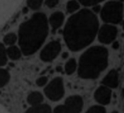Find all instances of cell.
I'll list each match as a JSON object with an SVG mask.
<instances>
[{"label":"cell","mask_w":124,"mask_h":113,"mask_svg":"<svg viewBox=\"0 0 124 113\" xmlns=\"http://www.w3.org/2000/svg\"><path fill=\"white\" fill-rule=\"evenodd\" d=\"M98 29V18L90 10L84 9L69 18L63 29V39L70 51H78L94 40Z\"/></svg>","instance_id":"obj_1"},{"label":"cell","mask_w":124,"mask_h":113,"mask_svg":"<svg viewBox=\"0 0 124 113\" xmlns=\"http://www.w3.org/2000/svg\"><path fill=\"white\" fill-rule=\"evenodd\" d=\"M48 34L46 15L37 12L27 21L22 23L19 29V44L25 56L33 55L41 48Z\"/></svg>","instance_id":"obj_2"},{"label":"cell","mask_w":124,"mask_h":113,"mask_svg":"<svg viewBox=\"0 0 124 113\" xmlns=\"http://www.w3.org/2000/svg\"><path fill=\"white\" fill-rule=\"evenodd\" d=\"M108 51L102 46H93L79 58L78 73L82 79H94L108 67Z\"/></svg>","instance_id":"obj_3"},{"label":"cell","mask_w":124,"mask_h":113,"mask_svg":"<svg viewBox=\"0 0 124 113\" xmlns=\"http://www.w3.org/2000/svg\"><path fill=\"white\" fill-rule=\"evenodd\" d=\"M101 19L107 23L118 24L123 16V5L121 1H110L106 4L100 12Z\"/></svg>","instance_id":"obj_4"},{"label":"cell","mask_w":124,"mask_h":113,"mask_svg":"<svg viewBox=\"0 0 124 113\" xmlns=\"http://www.w3.org/2000/svg\"><path fill=\"white\" fill-rule=\"evenodd\" d=\"M84 101L80 96H71L65 100L64 104L56 106L53 113H80Z\"/></svg>","instance_id":"obj_5"},{"label":"cell","mask_w":124,"mask_h":113,"mask_svg":"<svg viewBox=\"0 0 124 113\" xmlns=\"http://www.w3.org/2000/svg\"><path fill=\"white\" fill-rule=\"evenodd\" d=\"M44 93L49 100L54 102L59 101L64 96V85L61 77L53 79L44 88Z\"/></svg>","instance_id":"obj_6"},{"label":"cell","mask_w":124,"mask_h":113,"mask_svg":"<svg viewBox=\"0 0 124 113\" xmlns=\"http://www.w3.org/2000/svg\"><path fill=\"white\" fill-rule=\"evenodd\" d=\"M21 0H0V26L14 12Z\"/></svg>","instance_id":"obj_7"},{"label":"cell","mask_w":124,"mask_h":113,"mask_svg":"<svg viewBox=\"0 0 124 113\" xmlns=\"http://www.w3.org/2000/svg\"><path fill=\"white\" fill-rule=\"evenodd\" d=\"M61 51V43L59 41H52L42 49L40 58L44 62H51L58 56Z\"/></svg>","instance_id":"obj_8"},{"label":"cell","mask_w":124,"mask_h":113,"mask_svg":"<svg viewBox=\"0 0 124 113\" xmlns=\"http://www.w3.org/2000/svg\"><path fill=\"white\" fill-rule=\"evenodd\" d=\"M117 28L115 26L109 24L103 25L99 30V40L100 43L109 44L115 41L117 35Z\"/></svg>","instance_id":"obj_9"},{"label":"cell","mask_w":124,"mask_h":113,"mask_svg":"<svg viewBox=\"0 0 124 113\" xmlns=\"http://www.w3.org/2000/svg\"><path fill=\"white\" fill-rule=\"evenodd\" d=\"M112 98V91L111 88L106 87L104 85L99 87L94 92V99L96 102L101 105H108L111 102Z\"/></svg>","instance_id":"obj_10"},{"label":"cell","mask_w":124,"mask_h":113,"mask_svg":"<svg viewBox=\"0 0 124 113\" xmlns=\"http://www.w3.org/2000/svg\"><path fill=\"white\" fill-rule=\"evenodd\" d=\"M101 84L110 88H116L119 85V73L116 70H111L105 78L102 79Z\"/></svg>","instance_id":"obj_11"},{"label":"cell","mask_w":124,"mask_h":113,"mask_svg":"<svg viewBox=\"0 0 124 113\" xmlns=\"http://www.w3.org/2000/svg\"><path fill=\"white\" fill-rule=\"evenodd\" d=\"M64 20V15L61 12H54L49 18V24L51 25L54 31L58 29L60 26H62Z\"/></svg>","instance_id":"obj_12"},{"label":"cell","mask_w":124,"mask_h":113,"mask_svg":"<svg viewBox=\"0 0 124 113\" xmlns=\"http://www.w3.org/2000/svg\"><path fill=\"white\" fill-rule=\"evenodd\" d=\"M27 103L31 106H35L41 104L43 102V96L40 93V92L34 91L32 92L27 96Z\"/></svg>","instance_id":"obj_13"},{"label":"cell","mask_w":124,"mask_h":113,"mask_svg":"<svg viewBox=\"0 0 124 113\" xmlns=\"http://www.w3.org/2000/svg\"><path fill=\"white\" fill-rule=\"evenodd\" d=\"M25 113H52V111L49 105L41 104L39 105L32 106Z\"/></svg>","instance_id":"obj_14"},{"label":"cell","mask_w":124,"mask_h":113,"mask_svg":"<svg viewBox=\"0 0 124 113\" xmlns=\"http://www.w3.org/2000/svg\"><path fill=\"white\" fill-rule=\"evenodd\" d=\"M21 50L16 46H10L7 49V56L12 60H18L21 57Z\"/></svg>","instance_id":"obj_15"},{"label":"cell","mask_w":124,"mask_h":113,"mask_svg":"<svg viewBox=\"0 0 124 113\" xmlns=\"http://www.w3.org/2000/svg\"><path fill=\"white\" fill-rule=\"evenodd\" d=\"M77 69V62L74 58H70V60L67 61L66 65H65V72L68 75H71L74 73V72Z\"/></svg>","instance_id":"obj_16"},{"label":"cell","mask_w":124,"mask_h":113,"mask_svg":"<svg viewBox=\"0 0 124 113\" xmlns=\"http://www.w3.org/2000/svg\"><path fill=\"white\" fill-rule=\"evenodd\" d=\"M10 73L7 70L0 68V87H5L10 80Z\"/></svg>","instance_id":"obj_17"},{"label":"cell","mask_w":124,"mask_h":113,"mask_svg":"<svg viewBox=\"0 0 124 113\" xmlns=\"http://www.w3.org/2000/svg\"><path fill=\"white\" fill-rule=\"evenodd\" d=\"M7 57V50H5V45L0 43V66L6 65Z\"/></svg>","instance_id":"obj_18"},{"label":"cell","mask_w":124,"mask_h":113,"mask_svg":"<svg viewBox=\"0 0 124 113\" xmlns=\"http://www.w3.org/2000/svg\"><path fill=\"white\" fill-rule=\"evenodd\" d=\"M66 9L68 12L72 13V12H76L77 10L79 9V4L77 2L76 0H70V1H69V2L67 3Z\"/></svg>","instance_id":"obj_19"},{"label":"cell","mask_w":124,"mask_h":113,"mask_svg":"<svg viewBox=\"0 0 124 113\" xmlns=\"http://www.w3.org/2000/svg\"><path fill=\"white\" fill-rule=\"evenodd\" d=\"M17 41V35L13 33H10L7 34L4 37V43L6 45H13Z\"/></svg>","instance_id":"obj_20"},{"label":"cell","mask_w":124,"mask_h":113,"mask_svg":"<svg viewBox=\"0 0 124 113\" xmlns=\"http://www.w3.org/2000/svg\"><path fill=\"white\" fill-rule=\"evenodd\" d=\"M42 2L43 0H27L26 1V5L32 10H37L41 6Z\"/></svg>","instance_id":"obj_21"},{"label":"cell","mask_w":124,"mask_h":113,"mask_svg":"<svg viewBox=\"0 0 124 113\" xmlns=\"http://www.w3.org/2000/svg\"><path fill=\"white\" fill-rule=\"evenodd\" d=\"M85 113H107V111L102 105H94L90 107Z\"/></svg>","instance_id":"obj_22"},{"label":"cell","mask_w":124,"mask_h":113,"mask_svg":"<svg viewBox=\"0 0 124 113\" xmlns=\"http://www.w3.org/2000/svg\"><path fill=\"white\" fill-rule=\"evenodd\" d=\"M78 1L85 6H91V5H98L99 3L102 2L104 0H78Z\"/></svg>","instance_id":"obj_23"},{"label":"cell","mask_w":124,"mask_h":113,"mask_svg":"<svg viewBox=\"0 0 124 113\" xmlns=\"http://www.w3.org/2000/svg\"><path fill=\"white\" fill-rule=\"evenodd\" d=\"M47 83H48V78L46 77V76H41V77L38 78V79H36V85L38 87H43Z\"/></svg>","instance_id":"obj_24"},{"label":"cell","mask_w":124,"mask_h":113,"mask_svg":"<svg viewBox=\"0 0 124 113\" xmlns=\"http://www.w3.org/2000/svg\"><path fill=\"white\" fill-rule=\"evenodd\" d=\"M59 0H45V5L49 8H54L58 5Z\"/></svg>","instance_id":"obj_25"},{"label":"cell","mask_w":124,"mask_h":113,"mask_svg":"<svg viewBox=\"0 0 124 113\" xmlns=\"http://www.w3.org/2000/svg\"><path fill=\"white\" fill-rule=\"evenodd\" d=\"M93 12H101V7H100V5H94V7L93 8Z\"/></svg>","instance_id":"obj_26"},{"label":"cell","mask_w":124,"mask_h":113,"mask_svg":"<svg viewBox=\"0 0 124 113\" xmlns=\"http://www.w3.org/2000/svg\"><path fill=\"white\" fill-rule=\"evenodd\" d=\"M112 47H113L114 50H117V49H119V47H120L119 43H118V42H115V43H113Z\"/></svg>","instance_id":"obj_27"},{"label":"cell","mask_w":124,"mask_h":113,"mask_svg":"<svg viewBox=\"0 0 124 113\" xmlns=\"http://www.w3.org/2000/svg\"><path fill=\"white\" fill-rule=\"evenodd\" d=\"M68 56H69V54L67 52H64V53H62V58H63V59H65V58H68Z\"/></svg>","instance_id":"obj_28"},{"label":"cell","mask_w":124,"mask_h":113,"mask_svg":"<svg viewBox=\"0 0 124 113\" xmlns=\"http://www.w3.org/2000/svg\"><path fill=\"white\" fill-rule=\"evenodd\" d=\"M0 113H6L5 111V110H4V109H3V107L1 105H0Z\"/></svg>","instance_id":"obj_29"},{"label":"cell","mask_w":124,"mask_h":113,"mask_svg":"<svg viewBox=\"0 0 124 113\" xmlns=\"http://www.w3.org/2000/svg\"><path fill=\"white\" fill-rule=\"evenodd\" d=\"M62 67H61V66H58V67H56V71H57V72H62Z\"/></svg>","instance_id":"obj_30"},{"label":"cell","mask_w":124,"mask_h":113,"mask_svg":"<svg viewBox=\"0 0 124 113\" xmlns=\"http://www.w3.org/2000/svg\"><path fill=\"white\" fill-rule=\"evenodd\" d=\"M122 96L124 98V88H122Z\"/></svg>","instance_id":"obj_31"},{"label":"cell","mask_w":124,"mask_h":113,"mask_svg":"<svg viewBox=\"0 0 124 113\" xmlns=\"http://www.w3.org/2000/svg\"><path fill=\"white\" fill-rule=\"evenodd\" d=\"M112 113H119V112H118V111H113Z\"/></svg>","instance_id":"obj_32"},{"label":"cell","mask_w":124,"mask_h":113,"mask_svg":"<svg viewBox=\"0 0 124 113\" xmlns=\"http://www.w3.org/2000/svg\"><path fill=\"white\" fill-rule=\"evenodd\" d=\"M118 1H121V2H122V1H124V0H118Z\"/></svg>","instance_id":"obj_33"},{"label":"cell","mask_w":124,"mask_h":113,"mask_svg":"<svg viewBox=\"0 0 124 113\" xmlns=\"http://www.w3.org/2000/svg\"><path fill=\"white\" fill-rule=\"evenodd\" d=\"M123 29H124V22H123Z\"/></svg>","instance_id":"obj_34"}]
</instances>
